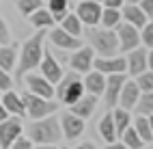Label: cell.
<instances>
[{
    "label": "cell",
    "instance_id": "1",
    "mask_svg": "<svg viewBox=\"0 0 153 149\" xmlns=\"http://www.w3.org/2000/svg\"><path fill=\"white\" fill-rule=\"evenodd\" d=\"M60 136H63V130H60L56 117L35 119V123L28 127V138H30L33 143H39V145H52V143H58Z\"/></svg>",
    "mask_w": 153,
    "mask_h": 149
},
{
    "label": "cell",
    "instance_id": "2",
    "mask_svg": "<svg viewBox=\"0 0 153 149\" xmlns=\"http://www.w3.org/2000/svg\"><path fill=\"white\" fill-rule=\"evenodd\" d=\"M43 31L45 28H39V33L33 35L28 39V41H24L22 45V54H19V65H17V74L24 76L28 72H33L35 67H39V63H41V48H43Z\"/></svg>",
    "mask_w": 153,
    "mask_h": 149
},
{
    "label": "cell",
    "instance_id": "3",
    "mask_svg": "<svg viewBox=\"0 0 153 149\" xmlns=\"http://www.w3.org/2000/svg\"><path fill=\"white\" fill-rule=\"evenodd\" d=\"M88 39L91 45L99 56H114L119 52V39L112 28H88Z\"/></svg>",
    "mask_w": 153,
    "mask_h": 149
},
{
    "label": "cell",
    "instance_id": "4",
    "mask_svg": "<svg viewBox=\"0 0 153 149\" xmlns=\"http://www.w3.org/2000/svg\"><path fill=\"white\" fill-rule=\"evenodd\" d=\"M84 93H86L84 91V84H82V80H80V76H76V74H69V76L63 74V78L58 80L56 95H58V102L60 104L71 106L74 102H78Z\"/></svg>",
    "mask_w": 153,
    "mask_h": 149
},
{
    "label": "cell",
    "instance_id": "5",
    "mask_svg": "<svg viewBox=\"0 0 153 149\" xmlns=\"http://www.w3.org/2000/svg\"><path fill=\"white\" fill-rule=\"evenodd\" d=\"M22 104L26 108V115H30L33 119H43V117L52 115L58 108L56 102H52V99H48V97H41V95H35V93H24Z\"/></svg>",
    "mask_w": 153,
    "mask_h": 149
},
{
    "label": "cell",
    "instance_id": "6",
    "mask_svg": "<svg viewBox=\"0 0 153 149\" xmlns=\"http://www.w3.org/2000/svg\"><path fill=\"white\" fill-rule=\"evenodd\" d=\"M22 121L19 117H7L4 121H0V147L2 149H9L13 145V141L17 136H22Z\"/></svg>",
    "mask_w": 153,
    "mask_h": 149
},
{
    "label": "cell",
    "instance_id": "7",
    "mask_svg": "<svg viewBox=\"0 0 153 149\" xmlns=\"http://www.w3.org/2000/svg\"><path fill=\"white\" fill-rule=\"evenodd\" d=\"M117 39H119V50H123V52H129V50L140 45V33L131 24H119L117 26Z\"/></svg>",
    "mask_w": 153,
    "mask_h": 149
},
{
    "label": "cell",
    "instance_id": "8",
    "mask_svg": "<svg viewBox=\"0 0 153 149\" xmlns=\"http://www.w3.org/2000/svg\"><path fill=\"white\" fill-rule=\"evenodd\" d=\"M76 15L80 17L82 24L95 26V24H99V17H101V2H95V0H80V4L76 9Z\"/></svg>",
    "mask_w": 153,
    "mask_h": 149
},
{
    "label": "cell",
    "instance_id": "9",
    "mask_svg": "<svg viewBox=\"0 0 153 149\" xmlns=\"http://www.w3.org/2000/svg\"><path fill=\"white\" fill-rule=\"evenodd\" d=\"M60 130H63V136L67 141H76V138L82 136V132H84V119L67 112L60 119Z\"/></svg>",
    "mask_w": 153,
    "mask_h": 149
},
{
    "label": "cell",
    "instance_id": "10",
    "mask_svg": "<svg viewBox=\"0 0 153 149\" xmlns=\"http://www.w3.org/2000/svg\"><path fill=\"white\" fill-rule=\"evenodd\" d=\"M69 65H71L74 72L86 74L91 69V65H93V48H82V45H80L76 52L69 56Z\"/></svg>",
    "mask_w": 153,
    "mask_h": 149
},
{
    "label": "cell",
    "instance_id": "11",
    "mask_svg": "<svg viewBox=\"0 0 153 149\" xmlns=\"http://www.w3.org/2000/svg\"><path fill=\"white\" fill-rule=\"evenodd\" d=\"M41 76L45 78L48 82H58L60 78H63V69H60V65H58V61L52 56V52L50 50H45L43 52V58H41Z\"/></svg>",
    "mask_w": 153,
    "mask_h": 149
},
{
    "label": "cell",
    "instance_id": "12",
    "mask_svg": "<svg viewBox=\"0 0 153 149\" xmlns=\"http://www.w3.org/2000/svg\"><path fill=\"white\" fill-rule=\"evenodd\" d=\"M95 69L101 72L104 76L108 74H123L127 69V61L121 56H101V58H95Z\"/></svg>",
    "mask_w": 153,
    "mask_h": 149
},
{
    "label": "cell",
    "instance_id": "13",
    "mask_svg": "<svg viewBox=\"0 0 153 149\" xmlns=\"http://www.w3.org/2000/svg\"><path fill=\"white\" fill-rule=\"evenodd\" d=\"M127 78L123 74H108L106 78V89H104V93H106V104L108 106H114L119 102V93H121V89H123Z\"/></svg>",
    "mask_w": 153,
    "mask_h": 149
},
{
    "label": "cell",
    "instance_id": "14",
    "mask_svg": "<svg viewBox=\"0 0 153 149\" xmlns=\"http://www.w3.org/2000/svg\"><path fill=\"white\" fill-rule=\"evenodd\" d=\"M50 41H52L56 48H60V50H78L80 45H82V41H78V37L69 35V33L63 31L60 26L50 31Z\"/></svg>",
    "mask_w": 153,
    "mask_h": 149
},
{
    "label": "cell",
    "instance_id": "15",
    "mask_svg": "<svg viewBox=\"0 0 153 149\" xmlns=\"http://www.w3.org/2000/svg\"><path fill=\"white\" fill-rule=\"evenodd\" d=\"M127 67L131 76H138L142 72H147V50L145 48H134L127 52Z\"/></svg>",
    "mask_w": 153,
    "mask_h": 149
},
{
    "label": "cell",
    "instance_id": "16",
    "mask_svg": "<svg viewBox=\"0 0 153 149\" xmlns=\"http://www.w3.org/2000/svg\"><path fill=\"white\" fill-rule=\"evenodd\" d=\"M26 82H28V86H30V93H35V95H41V97H48V99L54 95L52 82H48L43 76L28 74V76H26Z\"/></svg>",
    "mask_w": 153,
    "mask_h": 149
},
{
    "label": "cell",
    "instance_id": "17",
    "mask_svg": "<svg viewBox=\"0 0 153 149\" xmlns=\"http://www.w3.org/2000/svg\"><path fill=\"white\" fill-rule=\"evenodd\" d=\"M95 106H97V95H82L69 108H71V115H76L80 119H86V117H91L95 112Z\"/></svg>",
    "mask_w": 153,
    "mask_h": 149
},
{
    "label": "cell",
    "instance_id": "18",
    "mask_svg": "<svg viewBox=\"0 0 153 149\" xmlns=\"http://www.w3.org/2000/svg\"><path fill=\"white\" fill-rule=\"evenodd\" d=\"M138 97H140V89H138V84L125 80L123 89H121V93H119V102H117V104H121V108L129 110V108H134V106H136Z\"/></svg>",
    "mask_w": 153,
    "mask_h": 149
},
{
    "label": "cell",
    "instance_id": "19",
    "mask_svg": "<svg viewBox=\"0 0 153 149\" xmlns=\"http://www.w3.org/2000/svg\"><path fill=\"white\" fill-rule=\"evenodd\" d=\"M121 17H125V22L131 24V26H136V28H142L149 19L145 15V11L136 4V2H129L125 9H123V13H121Z\"/></svg>",
    "mask_w": 153,
    "mask_h": 149
},
{
    "label": "cell",
    "instance_id": "20",
    "mask_svg": "<svg viewBox=\"0 0 153 149\" xmlns=\"http://www.w3.org/2000/svg\"><path fill=\"white\" fill-rule=\"evenodd\" d=\"M82 84H84V91H86V93L99 95V93H104V89H106V76L95 69L93 74H88L84 80H82Z\"/></svg>",
    "mask_w": 153,
    "mask_h": 149
},
{
    "label": "cell",
    "instance_id": "21",
    "mask_svg": "<svg viewBox=\"0 0 153 149\" xmlns=\"http://www.w3.org/2000/svg\"><path fill=\"white\" fill-rule=\"evenodd\" d=\"M0 97H2V106L7 108L9 112H13L17 117H26V108H24L22 97H19L17 93H13V91H9V89H7V93H2Z\"/></svg>",
    "mask_w": 153,
    "mask_h": 149
},
{
    "label": "cell",
    "instance_id": "22",
    "mask_svg": "<svg viewBox=\"0 0 153 149\" xmlns=\"http://www.w3.org/2000/svg\"><path fill=\"white\" fill-rule=\"evenodd\" d=\"M99 134L106 143H114L117 141V130H114V121H112V112L104 115L99 121Z\"/></svg>",
    "mask_w": 153,
    "mask_h": 149
},
{
    "label": "cell",
    "instance_id": "23",
    "mask_svg": "<svg viewBox=\"0 0 153 149\" xmlns=\"http://www.w3.org/2000/svg\"><path fill=\"white\" fill-rule=\"evenodd\" d=\"M58 24H60L63 31H67L69 35H74V37H80V33H82V22H80V17L76 13H67Z\"/></svg>",
    "mask_w": 153,
    "mask_h": 149
},
{
    "label": "cell",
    "instance_id": "24",
    "mask_svg": "<svg viewBox=\"0 0 153 149\" xmlns=\"http://www.w3.org/2000/svg\"><path fill=\"white\" fill-rule=\"evenodd\" d=\"M15 61H17V50L13 45H2L0 48V67L4 72H11L15 67Z\"/></svg>",
    "mask_w": 153,
    "mask_h": 149
},
{
    "label": "cell",
    "instance_id": "25",
    "mask_svg": "<svg viewBox=\"0 0 153 149\" xmlns=\"http://www.w3.org/2000/svg\"><path fill=\"white\" fill-rule=\"evenodd\" d=\"M48 11L52 13L54 22H60L69 13V0H48Z\"/></svg>",
    "mask_w": 153,
    "mask_h": 149
},
{
    "label": "cell",
    "instance_id": "26",
    "mask_svg": "<svg viewBox=\"0 0 153 149\" xmlns=\"http://www.w3.org/2000/svg\"><path fill=\"white\" fill-rule=\"evenodd\" d=\"M30 22H33V26H37V28H50L54 24V17H52V13H50L48 9H37L35 13H30Z\"/></svg>",
    "mask_w": 153,
    "mask_h": 149
},
{
    "label": "cell",
    "instance_id": "27",
    "mask_svg": "<svg viewBox=\"0 0 153 149\" xmlns=\"http://www.w3.org/2000/svg\"><path fill=\"white\" fill-rule=\"evenodd\" d=\"M134 130H136L138 136L142 138V143H151V141H153V132H151V125H149L147 115H140L136 121H134Z\"/></svg>",
    "mask_w": 153,
    "mask_h": 149
},
{
    "label": "cell",
    "instance_id": "28",
    "mask_svg": "<svg viewBox=\"0 0 153 149\" xmlns=\"http://www.w3.org/2000/svg\"><path fill=\"white\" fill-rule=\"evenodd\" d=\"M112 121H114V130H117V136H121L125 132V127L129 125L131 117H129V110H125V108H119V110L112 112Z\"/></svg>",
    "mask_w": 153,
    "mask_h": 149
},
{
    "label": "cell",
    "instance_id": "29",
    "mask_svg": "<svg viewBox=\"0 0 153 149\" xmlns=\"http://www.w3.org/2000/svg\"><path fill=\"white\" fill-rule=\"evenodd\" d=\"M99 22L104 24V28H114V26H119V22H121V11H119V9H110V7L101 9Z\"/></svg>",
    "mask_w": 153,
    "mask_h": 149
},
{
    "label": "cell",
    "instance_id": "30",
    "mask_svg": "<svg viewBox=\"0 0 153 149\" xmlns=\"http://www.w3.org/2000/svg\"><path fill=\"white\" fill-rule=\"evenodd\" d=\"M121 136H123V145H127V149H140L142 145H145V143H142V138L138 136V132L134 130V127H129V125L125 127V132Z\"/></svg>",
    "mask_w": 153,
    "mask_h": 149
},
{
    "label": "cell",
    "instance_id": "31",
    "mask_svg": "<svg viewBox=\"0 0 153 149\" xmlns=\"http://www.w3.org/2000/svg\"><path fill=\"white\" fill-rule=\"evenodd\" d=\"M136 106H138V112H140V115H151V112H153V91L140 93Z\"/></svg>",
    "mask_w": 153,
    "mask_h": 149
},
{
    "label": "cell",
    "instance_id": "32",
    "mask_svg": "<svg viewBox=\"0 0 153 149\" xmlns=\"http://www.w3.org/2000/svg\"><path fill=\"white\" fill-rule=\"evenodd\" d=\"M37 9H41V0H17V11L22 15H30Z\"/></svg>",
    "mask_w": 153,
    "mask_h": 149
},
{
    "label": "cell",
    "instance_id": "33",
    "mask_svg": "<svg viewBox=\"0 0 153 149\" xmlns=\"http://www.w3.org/2000/svg\"><path fill=\"white\" fill-rule=\"evenodd\" d=\"M136 84H138V89L140 91H153V72L149 69V72H142V74H138V80H136Z\"/></svg>",
    "mask_w": 153,
    "mask_h": 149
},
{
    "label": "cell",
    "instance_id": "34",
    "mask_svg": "<svg viewBox=\"0 0 153 149\" xmlns=\"http://www.w3.org/2000/svg\"><path fill=\"white\" fill-rule=\"evenodd\" d=\"M140 43H145V48H153V22H147L145 26H142Z\"/></svg>",
    "mask_w": 153,
    "mask_h": 149
},
{
    "label": "cell",
    "instance_id": "35",
    "mask_svg": "<svg viewBox=\"0 0 153 149\" xmlns=\"http://www.w3.org/2000/svg\"><path fill=\"white\" fill-rule=\"evenodd\" d=\"M9 41H11V33H9L7 22L0 17V43H2V45H9Z\"/></svg>",
    "mask_w": 153,
    "mask_h": 149
},
{
    "label": "cell",
    "instance_id": "36",
    "mask_svg": "<svg viewBox=\"0 0 153 149\" xmlns=\"http://www.w3.org/2000/svg\"><path fill=\"white\" fill-rule=\"evenodd\" d=\"M13 149H33V141L30 138H22V136H17L15 141H13V145H11Z\"/></svg>",
    "mask_w": 153,
    "mask_h": 149
},
{
    "label": "cell",
    "instance_id": "37",
    "mask_svg": "<svg viewBox=\"0 0 153 149\" xmlns=\"http://www.w3.org/2000/svg\"><path fill=\"white\" fill-rule=\"evenodd\" d=\"M7 89H11V78H9V72L0 67V91H7Z\"/></svg>",
    "mask_w": 153,
    "mask_h": 149
},
{
    "label": "cell",
    "instance_id": "38",
    "mask_svg": "<svg viewBox=\"0 0 153 149\" xmlns=\"http://www.w3.org/2000/svg\"><path fill=\"white\" fill-rule=\"evenodd\" d=\"M136 4L142 9V11H145L147 17H153V0H138Z\"/></svg>",
    "mask_w": 153,
    "mask_h": 149
},
{
    "label": "cell",
    "instance_id": "39",
    "mask_svg": "<svg viewBox=\"0 0 153 149\" xmlns=\"http://www.w3.org/2000/svg\"><path fill=\"white\" fill-rule=\"evenodd\" d=\"M101 2H104V7H110V9L123 7V0H101Z\"/></svg>",
    "mask_w": 153,
    "mask_h": 149
},
{
    "label": "cell",
    "instance_id": "40",
    "mask_svg": "<svg viewBox=\"0 0 153 149\" xmlns=\"http://www.w3.org/2000/svg\"><path fill=\"white\" fill-rule=\"evenodd\" d=\"M106 149H127V145L117 143V141H114V143H108V147H106Z\"/></svg>",
    "mask_w": 153,
    "mask_h": 149
},
{
    "label": "cell",
    "instance_id": "41",
    "mask_svg": "<svg viewBox=\"0 0 153 149\" xmlns=\"http://www.w3.org/2000/svg\"><path fill=\"white\" fill-rule=\"evenodd\" d=\"M147 67L153 72V48H151V52H147Z\"/></svg>",
    "mask_w": 153,
    "mask_h": 149
},
{
    "label": "cell",
    "instance_id": "42",
    "mask_svg": "<svg viewBox=\"0 0 153 149\" xmlns=\"http://www.w3.org/2000/svg\"><path fill=\"white\" fill-rule=\"evenodd\" d=\"M7 117H9V110H7L4 106H2V102H0V121H4Z\"/></svg>",
    "mask_w": 153,
    "mask_h": 149
},
{
    "label": "cell",
    "instance_id": "43",
    "mask_svg": "<svg viewBox=\"0 0 153 149\" xmlns=\"http://www.w3.org/2000/svg\"><path fill=\"white\" fill-rule=\"evenodd\" d=\"M76 149H95V145H91V143H82V145H78Z\"/></svg>",
    "mask_w": 153,
    "mask_h": 149
},
{
    "label": "cell",
    "instance_id": "44",
    "mask_svg": "<svg viewBox=\"0 0 153 149\" xmlns=\"http://www.w3.org/2000/svg\"><path fill=\"white\" fill-rule=\"evenodd\" d=\"M39 149H56V147H52V145H39Z\"/></svg>",
    "mask_w": 153,
    "mask_h": 149
},
{
    "label": "cell",
    "instance_id": "45",
    "mask_svg": "<svg viewBox=\"0 0 153 149\" xmlns=\"http://www.w3.org/2000/svg\"><path fill=\"white\" fill-rule=\"evenodd\" d=\"M149 125H151V132H153V112L149 115Z\"/></svg>",
    "mask_w": 153,
    "mask_h": 149
},
{
    "label": "cell",
    "instance_id": "46",
    "mask_svg": "<svg viewBox=\"0 0 153 149\" xmlns=\"http://www.w3.org/2000/svg\"><path fill=\"white\" fill-rule=\"evenodd\" d=\"M129 2H138V0H129Z\"/></svg>",
    "mask_w": 153,
    "mask_h": 149
},
{
    "label": "cell",
    "instance_id": "47",
    "mask_svg": "<svg viewBox=\"0 0 153 149\" xmlns=\"http://www.w3.org/2000/svg\"><path fill=\"white\" fill-rule=\"evenodd\" d=\"M95 2H101V0H95Z\"/></svg>",
    "mask_w": 153,
    "mask_h": 149
},
{
    "label": "cell",
    "instance_id": "48",
    "mask_svg": "<svg viewBox=\"0 0 153 149\" xmlns=\"http://www.w3.org/2000/svg\"><path fill=\"white\" fill-rule=\"evenodd\" d=\"M0 95H2V91H0Z\"/></svg>",
    "mask_w": 153,
    "mask_h": 149
},
{
    "label": "cell",
    "instance_id": "49",
    "mask_svg": "<svg viewBox=\"0 0 153 149\" xmlns=\"http://www.w3.org/2000/svg\"><path fill=\"white\" fill-rule=\"evenodd\" d=\"M140 149H145V147H140Z\"/></svg>",
    "mask_w": 153,
    "mask_h": 149
},
{
    "label": "cell",
    "instance_id": "50",
    "mask_svg": "<svg viewBox=\"0 0 153 149\" xmlns=\"http://www.w3.org/2000/svg\"><path fill=\"white\" fill-rule=\"evenodd\" d=\"M63 149H67V147H63Z\"/></svg>",
    "mask_w": 153,
    "mask_h": 149
}]
</instances>
